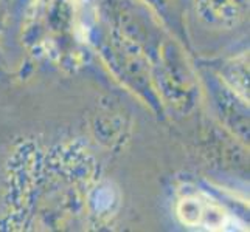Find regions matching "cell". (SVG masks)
Listing matches in <instances>:
<instances>
[{
    "mask_svg": "<svg viewBox=\"0 0 250 232\" xmlns=\"http://www.w3.org/2000/svg\"><path fill=\"white\" fill-rule=\"evenodd\" d=\"M179 217L189 228H202L207 231H235L238 220L218 204L204 195L187 196L179 203Z\"/></svg>",
    "mask_w": 250,
    "mask_h": 232,
    "instance_id": "6da1fadb",
    "label": "cell"
}]
</instances>
